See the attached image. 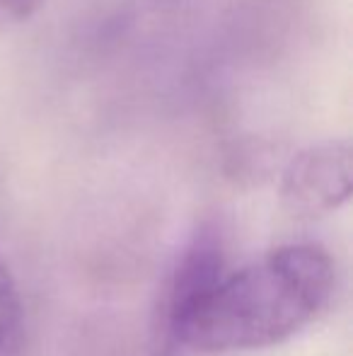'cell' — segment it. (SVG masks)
<instances>
[{"label": "cell", "mask_w": 353, "mask_h": 356, "mask_svg": "<svg viewBox=\"0 0 353 356\" xmlns=\"http://www.w3.org/2000/svg\"><path fill=\"white\" fill-rule=\"evenodd\" d=\"M351 175V145L346 141L310 145L298 153L283 172V207L300 218L334 211L349 202Z\"/></svg>", "instance_id": "3957f363"}, {"label": "cell", "mask_w": 353, "mask_h": 356, "mask_svg": "<svg viewBox=\"0 0 353 356\" xmlns=\"http://www.w3.org/2000/svg\"><path fill=\"white\" fill-rule=\"evenodd\" d=\"M334 264L320 245H286L221 282L179 330L177 344L196 352L273 347L310 325L329 303Z\"/></svg>", "instance_id": "6da1fadb"}, {"label": "cell", "mask_w": 353, "mask_h": 356, "mask_svg": "<svg viewBox=\"0 0 353 356\" xmlns=\"http://www.w3.org/2000/svg\"><path fill=\"white\" fill-rule=\"evenodd\" d=\"M22 298L10 272L8 262L0 254V356H17L22 347Z\"/></svg>", "instance_id": "277c9868"}, {"label": "cell", "mask_w": 353, "mask_h": 356, "mask_svg": "<svg viewBox=\"0 0 353 356\" xmlns=\"http://www.w3.org/2000/svg\"><path fill=\"white\" fill-rule=\"evenodd\" d=\"M44 0H0V27H10V24H19L29 19Z\"/></svg>", "instance_id": "5b68a950"}, {"label": "cell", "mask_w": 353, "mask_h": 356, "mask_svg": "<svg viewBox=\"0 0 353 356\" xmlns=\"http://www.w3.org/2000/svg\"><path fill=\"white\" fill-rule=\"evenodd\" d=\"M225 274V250L216 230H196L179 252L155 305L157 344H177L179 330Z\"/></svg>", "instance_id": "7a4b0ae2"}]
</instances>
